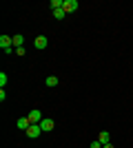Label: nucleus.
Wrapping results in <instances>:
<instances>
[{
	"instance_id": "1",
	"label": "nucleus",
	"mask_w": 133,
	"mask_h": 148,
	"mask_svg": "<svg viewBox=\"0 0 133 148\" xmlns=\"http://www.w3.org/2000/svg\"><path fill=\"white\" fill-rule=\"evenodd\" d=\"M27 117H29V122H31V124H40V122H42V113H40L38 108H33V111H29Z\"/></svg>"
},
{
	"instance_id": "2",
	"label": "nucleus",
	"mask_w": 133,
	"mask_h": 148,
	"mask_svg": "<svg viewBox=\"0 0 133 148\" xmlns=\"http://www.w3.org/2000/svg\"><path fill=\"white\" fill-rule=\"evenodd\" d=\"M62 9H64V13L76 11V9H78V0H64V2H62Z\"/></svg>"
},
{
	"instance_id": "3",
	"label": "nucleus",
	"mask_w": 133,
	"mask_h": 148,
	"mask_svg": "<svg viewBox=\"0 0 133 148\" xmlns=\"http://www.w3.org/2000/svg\"><path fill=\"white\" fill-rule=\"evenodd\" d=\"M40 133H42V128H40V124H31V126L27 128V135L31 137V139H36V137L40 135Z\"/></svg>"
},
{
	"instance_id": "4",
	"label": "nucleus",
	"mask_w": 133,
	"mask_h": 148,
	"mask_svg": "<svg viewBox=\"0 0 133 148\" xmlns=\"http://www.w3.org/2000/svg\"><path fill=\"white\" fill-rule=\"evenodd\" d=\"M47 44H49V40H47L44 36H38L36 40H33V47H36V49H47Z\"/></svg>"
},
{
	"instance_id": "5",
	"label": "nucleus",
	"mask_w": 133,
	"mask_h": 148,
	"mask_svg": "<svg viewBox=\"0 0 133 148\" xmlns=\"http://www.w3.org/2000/svg\"><path fill=\"white\" fill-rule=\"evenodd\" d=\"M16 126H18L20 130H27V128H29V126H31V122H29V117H27V115H25V117H20L18 122H16Z\"/></svg>"
},
{
	"instance_id": "6",
	"label": "nucleus",
	"mask_w": 133,
	"mask_h": 148,
	"mask_svg": "<svg viewBox=\"0 0 133 148\" xmlns=\"http://www.w3.org/2000/svg\"><path fill=\"white\" fill-rule=\"evenodd\" d=\"M98 142H100L102 146H107V144H111V137H109V133H107V130H102L100 135H98Z\"/></svg>"
},
{
	"instance_id": "7",
	"label": "nucleus",
	"mask_w": 133,
	"mask_h": 148,
	"mask_svg": "<svg viewBox=\"0 0 133 148\" xmlns=\"http://www.w3.org/2000/svg\"><path fill=\"white\" fill-rule=\"evenodd\" d=\"M40 128H42V130H53V119L44 117L42 122H40Z\"/></svg>"
},
{
	"instance_id": "8",
	"label": "nucleus",
	"mask_w": 133,
	"mask_h": 148,
	"mask_svg": "<svg viewBox=\"0 0 133 148\" xmlns=\"http://www.w3.org/2000/svg\"><path fill=\"white\" fill-rule=\"evenodd\" d=\"M22 42H25V38H22V36H13V47H16V49H20Z\"/></svg>"
},
{
	"instance_id": "9",
	"label": "nucleus",
	"mask_w": 133,
	"mask_h": 148,
	"mask_svg": "<svg viewBox=\"0 0 133 148\" xmlns=\"http://www.w3.org/2000/svg\"><path fill=\"white\" fill-rule=\"evenodd\" d=\"M44 82H47V86H58V77H56V75H49Z\"/></svg>"
},
{
	"instance_id": "10",
	"label": "nucleus",
	"mask_w": 133,
	"mask_h": 148,
	"mask_svg": "<svg viewBox=\"0 0 133 148\" xmlns=\"http://www.w3.org/2000/svg\"><path fill=\"white\" fill-rule=\"evenodd\" d=\"M62 2H64V0H51L49 5H51V9L56 11V9H62Z\"/></svg>"
},
{
	"instance_id": "11",
	"label": "nucleus",
	"mask_w": 133,
	"mask_h": 148,
	"mask_svg": "<svg viewBox=\"0 0 133 148\" xmlns=\"http://www.w3.org/2000/svg\"><path fill=\"white\" fill-rule=\"evenodd\" d=\"M64 16H67V13H64V9H56V11H53V18H56V20H62Z\"/></svg>"
},
{
	"instance_id": "12",
	"label": "nucleus",
	"mask_w": 133,
	"mask_h": 148,
	"mask_svg": "<svg viewBox=\"0 0 133 148\" xmlns=\"http://www.w3.org/2000/svg\"><path fill=\"white\" fill-rule=\"evenodd\" d=\"M5 84H7V75H5V71H2V73H0V86L5 88Z\"/></svg>"
},
{
	"instance_id": "13",
	"label": "nucleus",
	"mask_w": 133,
	"mask_h": 148,
	"mask_svg": "<svg viewBox=\"0 0 133 148\" xmlns=\"http://www.w3.org/2000/svg\"><path fill=\"white\" fill-rule=\"evenodd\" d=\"M91 148H102V144L98 142V139H95V142H91Z\"/></svg>"
},
{
	"instance_id": "14",
	"label": "nucleus",
	"mask_w": 133,
	"mask_h": 148,
	"mask_svg": "<svg viewBox=\"0 0 133 148\" xmlns=\"http://www.w3.org/2000/svg\"><path fill=\"white\" fill-rule=\"evenodd\" d=\"M102 148H113V144H107V146H102Z\"/></svg>"
}]
</instances>
